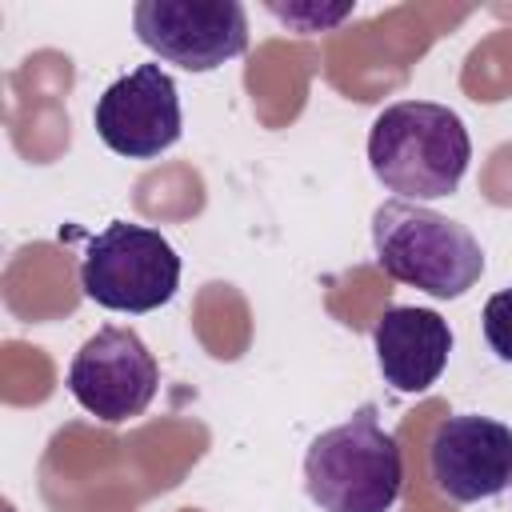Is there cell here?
Segmentation results:
<instances>
[{
  "mask_svg": "<svg viewBox=\"0 0 512 512\" xmlns=\"http://www.w3.org/2000/svg\"><path fill=\"white\" fill-rule=\"evenodd\" d=\"M404 484V456L376 408H356L304 452V488L320 512H388Z\"/></svg>",
  "mask_w": 512,
  "mask_h": 512,
  "instance_id": "obj_3",
  "label": "cell"
},
{
  "mask_svg": "<svg viewBox=\"0 0 512 512\" xmlns=\"http://www.w3.org/2000/svg\"><path fill=\"white\" fill-rule=\"evenodd\" d=\"M480 328H484L488 348L504 364H512V288H500L488 296V304L480 312Z\"/></svg>",
  "mask_w": 512,
  "mask_h": 512,
  "instance_id": "obj_11",
  "label": "cell"
},
{
  "mask_svg": "<svg viewBox=\"0 0 512 512\" xmlns=\"http://www.w3.org/2000/svg\"><path fill=\"white\" fill-rule=\"evenodd\" d=\"M372 252L392 280L436 300H456L484 276V248L460 220L400 196L372 212Z\"/></svg>",
  "mask_w": 512,
  "mask_h": 512,
  "instance_id": "obj_2",
  "label": "cell"
},
{
  "mask_svg": "<svg viewBox=\"0 0 512 512\" xmlns=\"http://www.w3.org/2000/svg\"><path fill=\"white\" fill-rule=\"evenodd\" d=\"M376 368L396 392H424L440 380L452 352V328L440 312L392 304L372 328Z\"/></svg>",
  "mask_w": 512,
  "mask_h": 512,
  "instance_id": "obj_9",
  "label": "cell"
},
{
  "mask_svg": "<svg viewBox=\"0 0 512 512\" xmlns=\"http://www.w3.org/2000/svg\"><path fill=\"white\" fill-rule=\"evenodd\" d=\"M428 472L456 504L500 496L512 484V428L476 412L444 416L428 444Z\"/></svg>",
  "mask_w": 512,
  "mask_h": 512,
  "instance_id": "obj_8",
  "label": "cell"
},
{
  "mask_svg": "<svg viewBox=\"0 0 512 512\" xmlns=\"http://www.w3.org/2000/svg\"><path fill=\"white\" fill-rule=\"evenodd\" d=\"M268 12L276 20H284L288 28H296V32H328L344 16H352V4L348 0L344 4H316V0H288V4H280V0H272Z\"/></svg>",
  "mask_w": 512,
  "mask_h": 512,
  "instance_id": "obj_10",
  "label": "cell"
},
{
  "mask_svg": "<svg viewBox=\"0 0 512 512\" xmlns=\"http://www.w3.org/2000/svg\"><path fill=\"white\" fill-rule=\"evenodd\" d=\"M472 140L448 104L400 100L388 104L368 132V168L400 200L452 196L468 172Z\"/></svg>",
  "mask_w": 512,
  "mask_h": 512,
  "instance_id": "obj_1",
  "label": "cell"
},
{
  "mask_svg": "<svg viewBox=\"0 0 512 512\" xmlns=\"http://www.w3.org/2000/svg\"><path fill=\"white\" fill-rule=\"evenodd\" d=\"M132 28L152 56L188 72H212L248 48V12L240 0H140Z\"/></svg>",
  "mask_w": 512,
  "mask_h": 512,
  "instance_id": "obj_5",
  "label": "cell"
},
{
  "mask_svg": "<svg viewBox=\"0 0 512 512\" xmlns=\"http://www.w3.org/2000/svg\"><path fill=\"white\" fill-rule=\"evenodd\" d=\"M160 388V364L148 344L120 324L96 328L68 364L72 400L104 424H124L140 416Z\"/></svg>",
  "mask_w": 512,
  "mask_h": 512,
  "instance_id": "obj_6",
  "label": "cell"
},
{
  "mask_svg": "<svg viewBox=\"0 0 512 512\" xmlns=\"http://www.w3.org/2000/svg\"><path fill=\"white\" fill-rule=\"evenodd\" d=\"M80 288L108 312H156L180 288V256L156 228L112 220L88 240Z\"/></svg>",
  "mask_w": 512,
  "mask_h": 512,
  "instance_id": "obj_4",
  "label": "cell"
},
{
  "mask_svg": "<svg viewBox=\"0 0 512 512\" xmlns=\"http://www.w3.org/2000/svg\"><path fill=\"white\" fill-rule=\"evenodd\" d=\"M96 136L104 148L128 160H152L180 140V92L160 64H136L112 80L92 108Z\"/></svg>",
  "mask_w": 512,
  "mask_h": 512,
  "instance_id": "obj_7",
  "label": "cell"
}]
</instances>
